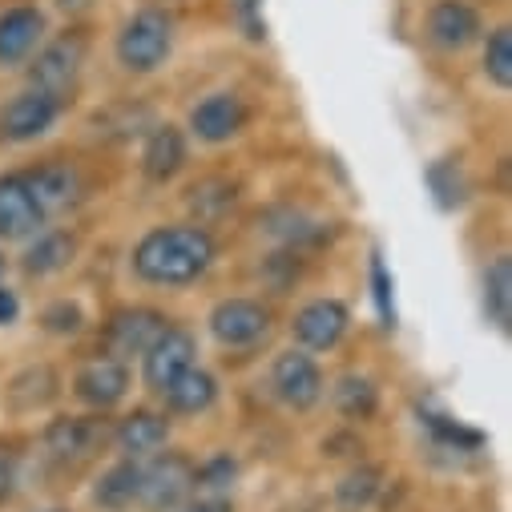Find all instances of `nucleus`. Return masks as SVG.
Instances as JSON below:
<instances>
[{
    "instance_id": "obj_1",
    "label": "nucleus",
    "mask_w": 512,
    "mask_h": 512,
    "mask_svg": "<svg viewBox=\"0 0 512 512\" xmlns=\"http://www.w3.org/2000/svg\"><path fill=\"white\" fill-rule=\"evenodd\" d=\"M214 238L206 226H158L134 246V275L150 287H186L214 263Z\"/></svg>"
},
{
    "instance_id": "obj_2",
    "label": "nucleus",
    "mask_w": 512,
    "mask_h": 512,
    "mask_svg": "<svg viewBox=\"0 0 512 512\" xmlns=\"http://www.w3.org/2000/svg\"><path fill=\"white\" fill-rule=\"evenodd\" d=\"M113 49H117V65L125 73H138V77L154 73L174 53V21L162 9H142L121 25Z\"/></svg>"
},
{
    "instance_id": "obj_3",
    "label": "nucleus",
    "mask_w": 512,
    "mask_h": 512,
    "mask_svg": "<svg viewBox=\"0 0 512 512\" xmlns=\"http://www.w3.org/2000/svg\"><path fill=\"white\" fill-rule=\"evenodd\" d=\"M81 65H85V37H81V33H69V37H61V41L45 45V49L33 57L29 81H33V89H41V93H49V97L61 101V97L73 93V85H77V77H81Z\"/></svg>"
},
{
    "instance_id": "obj_4",
    "label": "nucleus",
    "mask_w": 512,
    "mask_h": 512,
    "mask_svg": "<svg viewBox=\"0 0 512 512\" xmlns=\"http://www.w3.org/2000/svg\"><path fill=\"white\" fill-rule=\"evenodd\" d=\"M57 117H61L57 97H49L41 89H25L0 109V138L5 142H37L41 134L53 130Z\"/></svg>"
},
{
    "instance_id": "obj_5",
    "label": "nucleus",
    "mask_w": 512,
    "mask_h": 512,
    "mask_svg": "<svg viewBox=\"0 0 512 512\" xmlns=\"http://www.w3.org/2000/svg\"><path fill=\"white\" fill-rule=\"evenodd\" d=\"M271 388L287 408L307 412V408H315L323 400V371H319V363L311 355L283 351L275 359V367H271Z\"/></svg>"
},
{
    "instance_id": "obj_6",
    "label": "nucleus",
    "mask_w": 512,
    "mask_h": 512,
    "mask_svg": "<svg viewBox=\"0 0 512 512\" xmlns=\"http://www.w3.org/2000/svg\"><path fill=\"white\" fill-rule=\"evenodd\" d=\"M73 392L89 408H113L125 392H130V367H125V359H117V355H93L77 367Z\"/></svg>"
},
{
    "instance_id": "obj_7",
    "label": "nucleus",
    "mask_w": 512,
    "mask_h": 512,
    "mask_svg": "<svg viewBox=\"0 0 512 512\" xmlns=\"http://www.w3.org/2000/svg\"><path fill=\"white\" fill-rule=\"evenodd\" d=\"M186 367H194V335L182 331V327H166V331L150 343V351H146V367H142L146 388H150L154 396H166L170 383H174Z\"/></svg>"
},
{
    "instance_id": "obj_8",
    "label": "nucleus",
    "mask_w": 512,
    "mask_h": 512,
    "mask_svg": "<svg viewBox=\"0 0 512 512\" xmlns=\"http://www.w3.org/2000/svg\"><path fill=\"white\" fill-rule=\"evenodd\" d=\"M271 327V311L254 299H226L210 311V331L222 347H250Z\"/></svg>"
},
{
    "instance_id": "obj_9",
    "label": "nucleus",
    "mask_w": 512,
    "mask_h": 512,
    "mask_svg": "<svg viewBox=\"0 0 512 512\" xmlns=\"http://www.w3.org/2000/svg\"><path fill=\"white\" fill-rule=\"evenodd\" d=\"M194 488V468L186 456L170 452L162 460H154L150 468H142V492L138 500H146V508L154 512H166V508H178Z\"/></svg>"
},
{
    "instance_id": "obj_10",
    "label": "nucleus",
    "mask_w": 512,
    "mask_h": 512,
    "mask_svg": "<svg viewBox=\"0 0 512 512\" xmlns=\"http://www.w3.org/2000/svg\"><path fill=\"white\" fill-rule=\"evenodd\" d=\"M45 210L37 202V194L29 190L25 174H5L0 178V238L5 242H17V238H29L45 226Z\"/></svg>"
},
{
    "instance_id": "obj_11",
    "label": "nucleus",
    "mask_w": 512,
    "mask_h": 512,
    "mask_svg": "<svg viewBox=\"0 0 512 512\" xmlns=\"http://www.w3.org/2000/svg\"><path fill=\"white\" fill-rule=\"evenodd\" d=\"M166 327H170L166 315H158V311H150V307H125V311H117V315L109 319V327H105L109 355H117V359H125V355H146L150 343H154Z\"/></svg>"
},
{
    "instance_id": "obj_12",
    "label": "nucleus",
    "mask_w": 512,
    "mask_h": 512,
    "mask_svg": "<svg viewBox=\"0 0 512 512\" xmlns=\"http://www.w3.org/2000/svg\"><path fill=\"white\" fill-rule=\"evenodd\" d=\"M242 125H246V105L238 93H210L206 101H198L190 109V130L198 142H230L242 134Z\"/></svg>"
},
{
    "instance_id": "obj_13",
    "label": "nucleus",
    "mask_w": 512,
    "mask_h": 512,
    "mask_svg": "<svg viewBox=\"0 0 512 512\" xmlns=\"http://www.w3.org/2000/svg\"><path fill=\"white\" fill-rule=\"evenodd\" d=\"M480 37V13L468 0H436L428 9V41L444 53H460Z\"/></svg>"
},
{
    "instance_id": "obj_14",
    "label": "nucleus",
    "mask_w": 512,
    "mask_h": 512,
    "mask_svg": "<svg viewBox=\"0 0 512 512\" xmlns=\"http://www.w3.org/2000/svg\"><path fill=\"white\" fill-rule=\"evenodd\" d=\"M45 37V17L33 5H13L0 13V69H13L37 53Z\"/></svg>"
},
{
    "instance_id": "obj_15",
    "label": "nucleus",
    "mask_w": 512,
    "mask_h": 512,
    "mask_svg": "<svg viewBox=\"0 0 512 512\" xmlns=\"http://www.w3.org/2000/svg\"><path fill=\"white\" fill-rule=\"evenodd\" d=\"M347 323H351V315H347V307H343L339 299H315V303H307V307L295 315L291 331H295V339H299L303 347H311V351H331V347L347 335Z\"/></svg>"
},
{
    "instance_id": "obj_16",
    "label": "nucleus",
    "mask_w": 512,
    "mask_h": 512,
    "mask_svg": "<svg viewBox=\"0 0 512 512\" xmlns=\"http://www.w3.org/2000/svg\"><path fill=\"white\" fill-rule=\"evenodd\" d=\"M25 182L37 194V202H41L45 214L69 210L77 202V194H81V178H77V170L69 162H45L37 170H25Z\"/></svg>"
},
{
    "instance_id": "obj_17",
    "label": "nucleus",
    "mask_w": 512,
    "mask_h": 512,
    "mask_svg": "<svg viewBox=\"0 0 512 512\" xmlns=\"http://www.w3.org/2000/svg\"><path fill=\"white\" fill-rule=\"evenodd\" d=\"M186 166V138L178 125H154V134L146 138L142 150V170L150 182H170Z\"/></svg>"
},
{
    "instance_id": "obj_18",
    "label": "nucleus",
    "mask_w": 512,
    "mask_h": 512,
    "mask_svg": "<svg viewBox=\"0 0 512 512\" xmlns=\"http://www.w3.org/2000/svg\"><path fill=\"white\" fill-rule=\"evenodd\" d=\"M170 440V420L158 412H134L117 424V448L138 460V456H154L158 448H166Z\"/></svg>"
},
{
    "instance_id": "obj_19",
    "label": "nucleus",
    "mask_w": 512,
    "mask_h": 512,
    "mask_svg": "<svg viewBox=\"0 0 512 512\" xmlns=\"http://www.w3.org/2000/svg\"><path fill=\"white\" fill-rule=\"evenodd\" d=\"M162 400H166L170 412H178V416H198V412H206V408L218 400V383H214L210 371L186 367V371L170 383V392H166Z\"/></svg>"
},
{
    "instance_id": "obj_20",
    "label": "nucleus",
    "mask_w": 512,
    "mask_h": 512,
    "mask_svg": "<svg viewBox=\"0 0 512 512\" xmlns=\"http://www.w3.org/2000/svg\"><path fill=\"white\" fill-rule=\"evenodd\" d=\"M97 424L93 420H53L49 432H45V448L57 456V460H81L97 448Z\"/></svg>"
},
{
    "instance_id": "obj_21",
    "label": "nucleus",
    "mask_w": 512,
    "mask_h": 512,
    "mask_svg": "<svg viewBox=\"0 0 512 512\" xmlns=\"http://www.w3.org/2000/svg\"><path fill=\"white\" fill-rule=\"evenodd\" d=\"M484 311H488V323H496L500 331L512 327V259L508 254L492 259L484 271Z\"/></svg>"
},
{
    "instance_id": "obj_22",
    "label": "nucleus",
    "mask_w": 512,
    "mask_h": 512,
    "mask_svg": "<svg viewBox=\"0 0 512 512\" xmlns=\"http://www.w3.org/2000/svg\"><path fill=\"white\" fill-rule=\"evenodd\" d=\"M73 250H77L73 234H65V230H49V234H41V238L29 246V254H25V271H29V275H57V271H65V267L73 263Z\"/></svg>"
},
{
    "instance_id": "obj_23",
    "label": "nucleus",
    "mask_w": 512,
    "mask_h": 512,
    "mask_svg": "<svg viewBox=\"0 0 512 512\" xmlns=\"http://www.w3.org/2000/svg\"><path fill=\"white\" fill-rule=\"evenodd\" d=\"M138 492H142V468H138V460H121V464H113L97 480V504H105V508L134 504Z\"/></svg>"
},
{
    "instance_id": "obj_24",
    "label": "nucleus",
    "mask_w": 512,
    "mask_h": 512,
    "mask_svg": "<svg viewBox=\"0 0 512 512\" xmlns=\"http://www.w3.org/2000/svg\"><path fill=\"white\" fill-rule=\"evenodd\" d=\"M335 408L347 416V420H367L375 416L379 408V392H375V383L367 375H343L335 383Z\"/></svg>"
},
{
    "instance_id": "obj_25",
    "label": "nucleus",
    "mask_w": 512,
    "mask_h": 512,
    "mask_svg": "<svg viewBox=\"0 0 512 512\" xmlns=\"http://www.w3.org/2000/svg\"><path fill=\"white\" fill-rule=\"evenodd\" d=\"M484 77L496 89H508L512 85V29L508 25L492 29L488 41H484Z\"/></svg>"
},
{
    "instance_id": "obj_26",
    "label": "nucleus",
    "mask_w": 512,
    "mask_h": 512,
    "mask_svg": "<svg viewBox=\"0 0 512 512\" xmlns=\"http://www.w3.org/2000/svg\"><path fill=\"white\" fill-rule=\"evenodd\" d=\"M428 186H432V194H436V202H440L444 210H456V206H464V198H468L464 170H460V162H452V158L428 166Z\"/></svg>"
},
{
    "instance_id": "obj_27",
    "label": "nucleus",
    "mask_w": 512,
    "mask_h": 512,
    "mask_svg": "<svg viewBox=\"0 0 512 512\" xmlns=\"http://www.w3.org/2000/svg\"><path fill=\"white\" fill-rule=\"evenodd\" d=\"M379 492V472L375 468H355V472H347L343 480H339V504L347 508V512H355V508H363V504H371V496Z\"/></svg>"
},
{
    "instance_id": "obj_28",
    "label": "nucleus",
    "mask_w": 512,
    "mask_h": 512,
    "mask_svg": "<svg viewBox=\"0 0 512 512\" xmlns=\"http://www.w3.org/2000/svg\"><path fill=\"white\" fill-rule=\"evenodd\" d=\"M371 299H375L379 323H383V327H396V295H392V275H388V267H383L379 250L371 254Z\"/></svg>"
},
{
    "instance_id": "obj_29",
    "label": "nucleus",
    "mask_w": 512,
    "mask_h": 512,
    "mask_svg": "<svg viewBox=\"0 0 512 512\" xmlns=\"http://www.w3.org/2000/svg\"><path fill=\"white\" fill-rule=\"evenodd\" d=\"M230 13L238 21V29L250 41H267V21H263V0H230Z\"/></svg>"
},
{
    "instance_id": "obj_30",
    "label": "nucleus",
    "mask_w": 512,
    "mask_h": 512,
    "mask_svg": "<svg viewBox=\"0 0 512 512\" xmlns=\"http://www.w3.org/2000/svg\"><path fill=\"white\" fill-rule=\"evenodd\" d=\"M41 323H45V331H53V335H77L85 319H81V307H77V303H53Z\"/></svg>"
},
{
    "instance_id": "obj_31",
    "label": "nucleus",
    "mask_w": 512,
    "mask_h": 512,
    "mask_svg": "<svg viewBox=\"0 0 512 512\" xmlns=\"http://www.w3.org/2000/svg\"><path fill=\"white\" fill-rule=\"evenodd\" d=\"M230 480H234V460L230 456H214L210 464H202L194 472V484H202V488H230Z\"/></svg>"
},
{
    "instance_id": "obj_32",
    "label": "nucleus",
    "mask_w": 512,
    "mask_h": 512,
    "mask_svg": "<svg viewBox=\"0 0 512 512\" xmlns=\"http://www.w3.org/2000/svg\"><path fill=\"white\" fill-rule=\"evenodd\" d=\"M17 315H21V299H17V291H9V287H0V327H9V323H17Z\"/></svg>"
},
{
    "instance_id": "obj_33",
    "label": "nucleus",
    "mask_w": 512,
    "mask_h": 512,
    "mask_svg": "<svg viewBox=\"0 0 512 512\" xmlns=\"http://www.w3.org/2000/svg\"><path fill=\"white\" fill-rule=\"evenodd\" d=\"M13 476H17V468H13V456L0 448V500H9V492H13Z\"/></svg>"
},
{
    "instance_id": "obj_34",
    "label": "nucleus",
    "mask_w": 512,
    "mask_h": 512,
    "mask_svg": "<svg viewBox=\"0 0 512 512\" xmlns=\"http://www.w3.org/2000/svg\"><path fill=\"white\" fill-rule=\"evenodd\" d=\"M93 5V0H57V9L61 13H69V17H77V13H85Z\"/></svg>"
},
{
    "instance_id": "obj_35",
    "label": "nucleus",
    "mask_w": 512,
    "mask_h": 512,
    "mask_svg": "<svg viewBox=\"0 0 512 512\" xmlns=\"http://www.w3.org/2000/svg\"><path fill=\"white\" fill-rule=\"evenodd\" d=\"M186 512H218L214 504H194V508H186Z\"/></svg>"
},
{
    "instance_id": "obj_36",
    "label": "nucleus",
    "mask_w": 512,
    "mask_h": 512,
    "mask_svg": "<svg viewBox=\"0 0 512 512\" xmlns=\"http://www.w3.org/2000/svg\"><path fill=\"white\" fill-rule=\"evenodd\" d=\"M0 275H5V254H0Z\"/></svg>"
}]
</instances>
